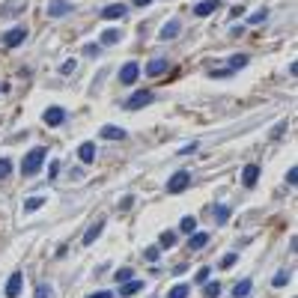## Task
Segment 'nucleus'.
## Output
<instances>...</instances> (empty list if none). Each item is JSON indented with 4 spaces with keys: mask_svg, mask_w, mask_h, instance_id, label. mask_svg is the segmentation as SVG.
Segmentation results:
<instances>
[{
    "mask_svg": "<svg viewBox=\"0 0 298 298\" xmlns=\"http://www.w3.org/2000/svg\"><path fill=\"white\" fill-rule=\"evenodd\" d=\"M215 9H221V0H203V3H197V6H194V15L206 18V15H212Z\"/></svg>",
    "mask_w": 298,
    "mask_h": 298,
    "instance_id": "nucleus-14",
    "label": "nucleus"
},
{
    "mask_svg": "<svg viewBox=\"0 0 298 298\" xmlns=\"http://www.w3.org/2000/svg\"><path fill=\"white\" fill-rule=\"evenodd\" d=\"M251 287H254V284H251L248 278H245V281H239V284L233 287V298H248V296H251Z\"/></svg>",
    "mask_w": 298,
    "mask_h": 298,
    "instance_id": "nucleus-18",
    "label": "nucleus"
},
{
    "mask_svg": "<svg viewBox=\"0 0 298 298\" xmlns=\"http://www.w3.org/2000/svg\"><path fill=\"white\" fill-rule=\"evenodd\" d=\"M137 75H140V66H137V63H125V66L119 69V84H125V87H128V84H134V81H137Z\"/></svg>",
    "mask_w": 298,
    "mask_h": 298,
    "instance_id": "nucleus-6",
    "label": "nucleus"
},
{
    "mask_svg": "<svg viewBox=\"0 0 298 298\" xmlns=\"http://www.w3.org/2000/svg\"><path fill=\"white\" fill-rule=\"evenodd\" d=\"M296 179H298V170H296V167H293V170L287 173V182H290V185H296Z\"/></svg>",
    "mask_w": 298,
    "mask_h": 298,
    "instance_id": "nucleus-40",
    "label": "nucleus"
},
{
    "mask_svg": "<svg viewBox=\"0 0 298 298\" xmlns=\"http://www.w3.org/2000/svg\"><path fill=\"white\" fill-rule=\"evenodd\" d=\"M245 66H248V57H245V54L230 57V69H245Z\"/></svg>",
    "mask_w": 298,
    "mask_h": 298,
    "instance_id": "nucleus-28",
    "label": "nucleus"
},
{
    "mask_svg": "<svg viewBox=\"0 0 298 298\" xmlns=\"http://www.w3.org/2000/svg\"><path fill=\"white\" fill-rule=\"evenodd\" d=\"M9 173H12V161L0 158V179H9Z\"/></svg>",
    "mask_w": 298,
    "mask_h": 298,
    "instance_id": "nucleus-32",
    "label": "nucleus"
},
{
    "mask_svg": "<svg viewBox=\"0 0 298 298\" xmlns=\"http://www.w3.org/2000/svg\"><path fill=\"white\" fill-rule=\"evenodd\" d=\"M69 12H75V6H72L69 0H51V3H48V15H51V18H63V15H69Z\"/></svg>",
    "mask_w": 298,
    "mask_h": 298,
    "instance_id": "nucleus-4",
    "label": "nucleus"
},
{
    "mask_svg": "<svg viewBox=\"0 0 298 298\" xmlns=\"http://www.w3.org/2000/svg\"><path fill=\"white\" fill-rule=\"evenodd\" d=\"M164 72H167V60L155 57V60H149V63H146V75H149V78H155V75H164Z\"/></svg>",
    "mask_w": 298,
    "mask_h": 298,
    "instance_id": "nucleus-15",
    "label": "nucleus"
},
{
    "mask_svg": "<svg viewBox=\"0 0 298 298\" xmlns=\"http://www.w3.org/2000/svg\"><path fill=\"white\" fill-rule=\"evenodd\" d=\"M51 296H54V290H51L48 284H39V287H36V296H33V298H51Z\"/></svg>",
    "mask_w": 298,
    "mask_h": 298,
    "instance_id": "nucleus-31",
    "label": "nucleus"
},
{
    "mask_svg": "<svg viewBox=\"0 0 298 298\" xmlns=\"http://www.w3.org/2000/svg\"><path fill=\"white\" fill-rule=\"evenodd\" d=\"M179 30H182V21H179V18H170V21L161 27L158 39H164V42H167V39H176V36H179Z\"/></svg>",
    "mask_w": 298,
    "mask_h": 298,
    "instance_id": "nucleus-7",
    "label": "nucleus"
},
{
    "mask_svg": "<svg viewBox=\"0 0 298 298\" xmlns=\"http://www.w3.org/2000/svg\"><path fill=\"white\" fill-rule=\"evenodd\" d=\"M152 0H134V6H149Z\"/></svg>",
    "mask_w": 298,
    "mask_h": 298,
    "instance_id": "nucleus-43",
    "label": "nucleus"
},
{
    "mask_svg": "<svg viewBox=\"0 0 298 298\" xmlns=\"http://www.w3.org/2000/svg\"><path fill=\"white\" fill-rule=\"evenodd\" d=\"M78 158H81L84 164H93V161H96V143H93V140L81 143V149H78Z\"/></svg>",
    "mask_w": 298,
    "mask_h": 298,
    "instance_id": "nucleus-12",
    "label": "nucleus"
},
{
    "mask_svg": "<svg viewBox=\"0 0 298 298\" xmlns=\"http://www.w3.org/2000/svg\"><path fill=\"white\" fill-rule=\"evenodd\" d=\"M90 298H113V296H110L107 290H101V293H93V296H90Z\"/></svg>",
    "mask_w": 298,
    "mask_h": 298,
    "instance_id": "nucleus-42",
    "label": "nucleus"
},
{
    "mask_svg": "<svg viewBox=\"0 0 298 298\" xmlns=\"http://www.w3.org/2000/svg\"><path fill=\"white\" fill-rule=\"evenodd\" d=\"M236 260H239V257H236V254H227V257H224V260H221V269H230V266H233V263H236Z\"/></svg>",
    "mask_w": 298,
    "mask_h": 298,
    "instance_id": "nucleus-36",
    "label": "nucleus"
},
{
    "mask_svg": "<svg viewBox=\"0 0 298 298\" xmlns=\"http://www.w3.org/2000/svg\"><path fill=\"white\" fill-rule=\"evenodd\" d=\"M125 6L122 3H110V6H104L101 9V18H107V21H116V18H125Z\"/></svg>",
    "mask_w": 298,
    "mask_h": 298,
    "instance_id": "nucleus-10",
    "label": "nucleus"
},
{
    "mask_svg": "<svg viewBox=\"0 0 298 298\" xmlns=\"http://www.w3.org/2000/svg\"><path fill=\"white\" fill-rule=\"evenodd\" d=\"M257 179H260V167H257V164H248V167L242 170V182H245V188H254Z\"/></svg>",
    "mask_w": 298,
    "mask_h": 298,
    "instance_id": "nucleus-13",
    "label": "nucleus"
},
{
    "mask_svg": "<svg viewBox=\"0 0 298 298\" xmlns=\"http://www.w3.org/2000/svg\"><path fill=\"white\" fill-rule=\"evenodd\" d=\"M179 230H182V233H188V236H191V233H197V218H194V215H185V218H182V224H179Z\"/></svg>",
    "mask_w": 298,
    "mask_h": 298,
    "instance_id": "nucleus-20",
    "label": "nucleus"
},
{
    "mask_svg": "<svg viewBox=\"0 0 298 298\" xmlns=\"http://www.w3.org/2000/svg\"><path fill=\"white\" fill-rule=\"evenodd\" d=\"M24 39H27V30H24V27H12V30L3 36V45H6V48H18Z\"/></svg>",
    "mask_w": 298,
    "mask_h": 298,
    "instance_id": "nucleus-5",
    "label": "nucleus"
},
{
    "mask_svg": "<svg viewBox=\"0 0 298 298\" xmlns=\"http://www.w3.org/2000/svg\"><path fill=\"white\" fill-rule=\"evenodd\" d=\"M84 54H87V57H99V54H101V45L90 42V45H84Z\"/></svg>",
    "mask_w": 298,
    "mask_h": 298,
    "instance_id": "nucleus-33",
    "label": "nucleus"
},
{
    "mask_svg": "<svg viewBox=\"0 0 298 298\" xmlns=\"http://www.w3.org/2000/svg\"><path fill=\"white\" fill-rule=\"evenodd\" d=\"M158 245H161V248H173V245H176V233H161V236H158Z\"/></svg>",
    "mask_w": 298,
    "mask_h": 298,
    "instance_id": "nucleus-27",
    "label": "nucleus"
},
{
    "mask_svg": "<svg viewBox=\"0 0 298 298\" xmlns=\"http://www.w3.org/2000/svg\"><path fill=\"white\" fill-rule=\"evenodd\" d=\"M209 245V233H191V242H188V251H200Z\"/></svg>",
    "mask_w": 298,
    "mask_h": 298,
    "instance_id": "nucleus-17",
    "label": "nucleus"
},
{
    "mask_svg": "<svg viewBox=\"0 0 298 298\" xmlns=\"http://www.w3.org/2000/svg\"><path fill=\"white\" fill-rule=\"evenodd\" d=\"M203 296H206V298H218V296H221V284H209V281H206V284H203Z\"/></svg>",
    "mask_w": 298,
    "mask_h": 298,
    "instance_id": "nucleus-24",
    "label": "nucleus"
},
{
    "mask_svg": "<svg viewBox=\"0 0 298 298\" xmlns=\"http://www.w3.org/2000/svg\"><path fill=\"white\" fill-rule=\"evenodd\" d=\"M101 233H104V221H96V224H93V227L84 233V245H93V242H96Z\"/></svg>",
    "mask_w": 298,
    "mask_h": 298,
    "instance_id": "nucleus-16",
    "label": "nucleus"
},
{
    "mask_svg": "<svg viewBox=\"0 0 298 298\" xmlns=\"http://www.w3.org/2000/svg\"><path fill=\"white\" fill-rule=\"evenodd\" d=\"M143 257H146V260H149V263H158V257H161V251H158V248H155V245H149V248H146V251H143Z\"/></svg>",
    "mask_w": 298,
    "mask_h": 298,
    "instance_id": "nucleus-30",
    "label": "nucleus"
},
{
    "mask_svg": "<svg viewBox=\"0 0 298 298\" xmlns=\"http://www.w3.org/2000/svg\"><path fill=\"white\" fill-rule=\"evenodd\" d=\"M75 69H78V63H75V60H69V63H63V66H60V72H63V75H72Z\"/></svg>",
    "mask_w": 298,
    "mask_h": 298,
    "instance_id": "nucleus-35",
    "label": "nucleus"
},
{
    "mask_svg": "<svg viewBox=\"0 0 298 298\" xmlns=\"http://www.w3.org/2000/svg\"><path fill=\"white\" fill-rule=\"evenodd\" d=\"M45 146H33L27 155H24V161H21V173L24 176H36L39 173V167H42V161H45Z\"/></svg>",
    "mask_w": 298,
    "mask_h": 298,
    "instance_id": "nucleus-1",
    "label": "nucleus"
},
{
    "mask_svg": "<svg viewBox=\"0 0 298 298\" xmlns=\"http://www.w3.org/2000/svg\"><path fill=\"white\" fill-rule=\"evenodd\" d=\"M131 203H134V197H122V200H119V209L125 212V209H131Z\"/></svg>",
    "mask_w": 298,
    "mask_h": 298,
    "instance_id": "nucleus-39",
    "label": "nucleus"
},
{
    "mask_svg": "<svg viewBox=\"0 0 298 298\" xmlns=\"http://www.w3.org/2000/svg\"><path fill=\"white\" fill-rule=\"evenodd\" d=\"M290 281H293V275H290V272H278V275H275V281H272V287H278V290H281V287H287Z\"/></svg>",
    "mask_w": 298,
    "mask_h": 298,
    "instance_id": "nucleus-26",
    "label": "nucleus"
},
{
    "mask_svg": "<svg viewBox=\"0 0 298 298\" xmlns=\"http://www.w3.org/2000/svg\"><path fill=\"white\" fill-rule=\"evenodd\" d=\"M140 290H143V281H128V284H122L119 296H134V293H140Z\"/></svg>",
    "mask_w": 298,
    "mask_h": 298,
    "instance_id": "nucleus-21",
    "label": "nucleus"
},
{
    "mask_svg": "<svg viewBox=\"0 0 298 298\" xmlns=\"http://www.w3.org/2000/svg\"><path fill=\"white\" fill-rule=\"evenodd\" d=\"M194 149H197V143H188V146H182V152H179V155H191Z\"/></svg>",
    "mask_w": 298,
    "mask_h": 298,
    "instance_id": "nucleus-41",
    "label": "nucleus"
},
{
    "mask_svg": "<svg viewBox=\"0 0 298 298\" xmlns=\"http://www.w3.org/2000/svg\"><path fill=\"white\" fill-rule=\"evenodd\" d=\"M266 18H269V12H266V9H260V12H254V15H251L248 21H251V24H263Z\"/></svg>",
    "mask_w": 298,
    "mask_h": 298,
    "instance_id": "nucleus-34",
    "label": "nucleus"
},
{
    "mask_svg": "<svg viewBox=\"0 0 298 298\" xmlns=\"http://www.w3.org/2000/svg\"><path fill=\"white\" fill-rule=\"evenodd\" d=\"M42 203H48L45 197H27L24 200V212H36V209H42Z\"/></svg>",
    "mask_w": 298,
    "mask_h": 298,
    "instance_id": "nucleus-22",
    "label": "nucleus"
},
{
    "mask_svg": "<svg viewBox=\"0 0 298 298\" xmlns=\"http://www.w3.org/2000/svg\"><path fill=\"white\" fill-rule=\"evenodd\" d=\"M57 173H60V161H51V167H48V176H51V179H54V176H57Z\"/></svg>",
    "mask_w": 298,
    "mask_h": 298,
    "instance_id": "nucleus-38",
    "label": "nucleus"
},
{
    "mask_svg": "<svg viewBox=\"0 0 298 298\" xmlns=\"http://www.w3.org/2000/svg\"><path fill=\"white\" fill-rule=\"evenodd\" d=\"M101 137H104V140H125L128 131L119 128V125H104V128H101Z\"/></svg>",
    "mask_w": 298,
    "mask_h": 298,
    "instance_id": "nucleus-11",
    "label": "nucleus"
},
{
    "mask_svg": "<svg viewBox=\"0 0 298 298\" xmlns=\"http://www.w3.org/2000/svg\"><path fill=\"white\" fill-rule=\"evenodd\" d=\"M230 218V206H215V224H227Z\"/></svg>",
    "mask_w": 298,
    "mask_h": 298,
    "instance_id": "nucleus-25",
    "label": "nucleus"
},
{
    "mask_svg": "<svg viewBox=\"0 0 298 298\" xmlns=\"http://www.w3.org/2000/svg\"><path fill=\"white\" fill-rule=\"evenodd\" d=\"M42 119H45V125H60V122H66V110L63 107H48L42 113Z\"/></svg>",
    "mask_w": 298,
    "mask_h": 298,
    "instance_id": "nucleus-9",
    "label": "nucleus"
},
{
    "mask_svg": "<svg viewBox=\"0 0 298 298\" xmlns=\"http://www.w3.org/2000/svg\"><path fill=\"white\" fill-rule=\"evenodd\" d=\"M119 39H122V33H119V30H113V27L101 33V45H116Z\"/></svg>",
    "mask_w": 298,
    "mask_h": 298,
    "instance_id": "nucleus-19",
    "label": "nucleus"
},
{
    "mask_svg": "<svg viewBox=\"0 0 298 298\" xmlns=\"http://www.w3.org/2000/svg\"><path fill=\"white\" fill-rule=\"evenodd\" d=\"M131 275H134L131 269H119V272L113 275V281H116V284H128V281H131Z\"/></svg>",
    "mask_w": 298,
    "mask_h": 298,
    "instance_id": "nucleus-29",
    "label": "nucleus"
},
{
    "mask_svg": "<svg viewBox=\"0 0 298 298\" xmlns=\"http://www.w3.org/2000/svg\"><path fill=\"white\" fill-rule=\"evenodd\" d=\"M191 296V287L188 284H179V287H173L170 293H167V298H188Z\"/></svg>",
    "mask_w": 298,
    "mask_h": 298,
    "instance_id": "nucleus-23",
    "label": "nucleus"
},
{
    "mask_svg": "<svg viewBox=\"0 0 298 298\" xmlns=\"http://www.w3.org/2000/svg\"><path fill=\"white\" fill-rule=\"evenodd\" d=\"M152 93L149 90H137L134 96H128L125 99V110H140V107H146V104H152Z\"/></svg>",
    "mask_w": 298,
    "mask_h": 298,
    "instance_id": "nucleus-3",
    "label": "nucleus"
},
{
    "mask_svg": "<svg viewBox=\"0 0 298 298\" xmlns=\"http://www.w3.org/2000/svg\"><path fill=\"white\" fill-rule=\"evenodd\" d=\"M21 281H24L21 272L9 275V281H6V298H18V296H21Z\"/></svg>",
    "mask_w": 298,
    "mask_h": 298,
    "instance_id": "nucleus-8",
    "label": "nucleus"
},
{
    "mask_svg": "<svg viewBox=\"0 0 298 298\" xmlns=\"http://www.w3.org/2000/svg\"><path fill=\"white\" fill-rule=\"evenodd\" d=\"M209 275H212L209 269H200V272H197V284H206V281H209Z\"/></svg>",
    "mask_w": 298,
    "mask_h": 298,
    "instance_id": "nucleus-37",
    "label": "nucleus"
},
{
    "mask_svg": "<svg viewBox=\"0 0 298 298\" xmlns=\"http://www.w3.org/2000/svg\"><path fill=\"white\" fill-rule=\"evenodd\" d=\"M188 185H191V173L188 170H176L170 176V182H167V194H182Z\"/></svg>",
    "mask_w": 298,
    "mask_h": 298,
    "instance_id": "nucleus-2",
    "label": "nucleus"
}]
</instances>
